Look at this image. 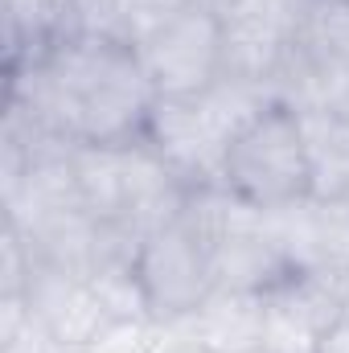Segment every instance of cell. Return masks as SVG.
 <instances>
[{
    "mask_svg": "<svg viewBox=\"0 0 349 353\" xmlns=\"http://www.w3.org/2000/svg\"><path fill=\"white\" fill-rule=\"evenodd\" d=\"M157 87L123 37H66L41 58L8 66L4 111L66 144H136L148 132Z\"/></svg>",
    "mask_w": 349,
    "mask_h": 353,
    "instance_id": "6da1fadb",
    "label": "cell"
},
{
    "mask_svg": "<svg viewBox=\"0 0 349 353\" xmlns=\"http://www.w3.org/2000/svg\"><path fill=\"white\" fill-rule=\"evenodd\" d=\"M271 103H279L271 87L218 79L210 90L189 99H157L144 140L189 189L222 185L226 152L235 136Z\"/></svg>",
    "mask_w": 349,
    "mask_h": 353,
    "instance_id": "7a4b0ae2",
    "label": "cell"
},
{
    "mask_svg": "<svg viewBox=\"0 0 349 353\" xmlns=\"http://www.w3.org/2000/svg\"><path fill=\"white\" fill-rule=\"evenodd\" d=\"M222 185L255 210H279L312 193V165L296 107L271 103L235 136Z\"/></svg>",
    "mask_w": 349,
    "mask_h": 353,
    "instance_id": "3957f363",
    "label": "cell"
},
{
    "mask_svg": "<svg viewBox=\"0 0 349 353\" xmlns=\"http://www.w3.org/2000/svg\"><path fill=\"white\" fill-rule=\"evenodd\" d=\"M136 279L148 304V316L161 325H181L214 292V267L206 239L181 214L169 226L152 230L136 251Z\"/></svg>",
    "mask_w": 349,
    "mask_h": 353,
    "instance_id": "277c9868",
    "label": "cell"
},
{
    "mask_svg": "<svg viewBox=\"0 0 349 353\" xmlns=\"http://www.w3.org/2000/svg\"><path fill=\"white\" fill-rule=\"evenodd\" d=\"M161 99H189L222 79V17L193 0L136 46Z\"/></svg>",
    "mask_w": 349,
    "mask_h": 353,
    "instance_id": "5b68a950",
    "label": "cell"
},
{
    "mask_svg": "<svg viewBox=\"0 0 349 353\" xmlns=\"http://www.w3.org/2000/svg\"><path fill=\"white\" fill-rule=\"evenodd\" d=\"M308 0H239L222 12V79L275 90V74L292 58Z\"/></svg>",
    "mask_w": 349,
    "mask_h": 353,
    "instance_id": "8992f818",
    "label": "cell"
},
{
    "mask_svg": "<svg viewBox=\"0 0 349 353\" xmlns=\"http://www.w3.org/2000/svg\"><path fill=\"white\" fill-rule=\"evenodd\" d=\"M267 226L296 275H349V197L308 193L267 210Z\"/></svg>",
    "mask_w": 349,
    "mask_h": 353,
    "instance_id": "52a82bcc",
    "label": "cell"
},
{
    "mask_svg": "<svg viewBox=\"0 0 349 353\" xmlns=\"http://www.w3.org/2000/svg\"><path fill=\"white\" fill-rule=\"evenodd\" d=\"M349 275H292L267 292V337L263 353H317L321 337L346 316Z\"/></svg>",
    "mask_w": 349,
    "mask_h": 353,
    "instance_id": "ba28073f",
    "label": "cell"
},
{
    "mask_svg": "<svg viewBox=\"0 0 349 353\" xmlns=\"http://www.w3.org/2000/svg\"><path fill=\"white\" fill-rule=\"evenodd\" d=\"M21 296H25L29 312L70 353H83L107 325H115V316L107 312V304L99 300V292L90 288V279L70 275L62 267L37 259V251H33V271H29V283H25Z\"/></svg>",
    "mask_w": 349,
    "mask_h": 353,
    "instance_id": "9c48e42d",
    "label": "cell"
},
{
    "mask_svg": "<svg viewBox=\"0 0 349 353\" xmlns=\"http://www.w3.org/2000/svg\"><path fill=\"white\" fill-rule=\"evenodd\" d=\"M177 337L193 341L206 353H263L267 337V300L259 292H230L214 288L206 304L173 325Z\"/></svg>",
    "mask_w": 349,
    "mask_h": 353,
    "instance_id": "30bf717a",
    "label": "cell"
},
{
    "mask_svg": "<svg viewBox=\"0 0 349 353\" xmlns=\"http://www.w3.org/2000/svg\"><path fill=\"white\" fill-rule=\"evenodd\" d=\"M296 115L312 165V193L349 197V107H304Z\"/></svg>",
    "mask_w": 349,
    "mask_h": 353,
    "instance_id": "8fae6325",
    "label": "cell"
},
{
    "mask_svg": "<svg viewBox=\"0 0 349 353\" xmlns=\"http://www.w3.org/2000/svg\"><path fill=\"white\" fill-rule=\"evenodd\" d=\"M4 8V58L21 66L62 41V0H0Z\"/></svg>",
    "mask_w": 349,
    "mask_h": 353,
    "instance_id": "7c38bea8",
    "label": "cell"
},
{
    "mask_svg": "<svg viewBox=\"0 0 349 353\" xmlns=\"http://www.w3.org/2000/svg\"><path fill=\"white\" fill-rule=\"evenodd\" d=\"M0 353H70L25 304V296H0Z\"/></svg>",
    "mask_w": 349,
    "mask_h": 353,
    "instance_id": "4fadbf2b",
    "label": "cell"
},
{
    "mask_svg": "<svg viewBox=\"0 0 349 353\" xmlns=\"http://www.w3.org/2000/svg\"><path fill=\"white\" fill-rule=\"evenodd\" d=\"M169 341H173V325H161V321L144 316V321L107 325L83 353H165Z\"/></svg>",
    "mask_w": 349,
    "mask_h": 353,
    "instance_id": "5bb4252c",
    "label": "cell"
},
{
    "mask_svg": "<svg viewBox=\"0 0 349 353\" xmlns=\"http://www.w3.org/2000/svg\"><path fill=\"white\" fill-rule=\"evenodd\" d=\"M66 37H119V0H62Z\"/></svg>",
    "mask_w": 349,
    "mask_h": 353,
    "instance_id": "9a60e30c",
    "label": "cell"
},
{
    "mask_svg": "<svg viewBox=\"0 0 349 353\" xmlns=\"http://www.w3.org/2000/svg\"><path fill=\"white\" fill-rule=\"evenodd\" d=\"M193 0H119V37L128 46H140L161 25H169L177 12H185Z\"/></svg>",
    "mask_w": 349,
    "mask_h": 353,
    "instance_id": "2e32d148",
    "label": "cell"
},
{
    "mask_svg": "<svg viewBox=\"0 0 349 353\" xmlns=\"http://www.w3.org/2000/svg\"><path fill=\"white\" fill-rule=\"evenodd\" d=\"M317 353H349V312L333 321V329L321 337V350Z\"/></svg>",
    "mask_w": 349,
    "mask_h": 353,
    "instance_id": "e0dca14e",
    "label": "cell"
},
{
    "mask_svg": "<svg viewBox=\"0 0 349 353\" xmlns=\"http://www.w3.org/2000/svg\"><path fill=\"white\" fill-rule=\"evenodd\" d=\"M165 353H206V350H197L193 341H185V337H177V333H173V341H169V350H165Z\"/></svg>",
    "mask_w": 349,
    "mask_h": 353,
    "instance_id": "ac0fdd59",
    "label": "cell"
},
{
    "mask_svg": "<svg viewBox=\"0 0 349 353\" xmlns=\"http://www.w3.org/2000/svg\"><path fill=\"white\" fill-rule=\"evenodd\" d=\"M201 4H206V8H214V12L222 17V12H230V8H235L239 0H201Z\"/></svg>",
    "mask_w": 349,
    "mask_h": 353,
    "instance_id": "d6986e66",
    "label": "cell"
},
{
    "mask_svg": "<svg viewBox=\"0 0 349 353\" xmlns=\"http://www.w3.org/2000/svg\"><path fill=\"white\" fill-rule=\"evenodd\" d=\"M346 312H349V283H346Z\"/></svg>",
    "mask_w": 349,
    "mask_h": 353,
    "instance_id": "ffe728a7",
    "label": "cell"
}]
</instances>
